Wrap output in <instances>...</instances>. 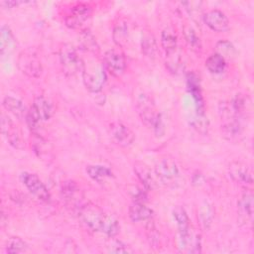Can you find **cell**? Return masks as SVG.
I'll return each mask as SVG.
<instances>
[{
  "label": "cell",
  "instance_id": "obj_1",
  "mask_svg": "<svg viewBox=\"0 0 254 254\" xmlns=\"http://www.w3.org/2000/svg\"><path fill=\"white\" fill-rule=\"evenodd\" d=\"M60 63L64 72L72 76L78 72H82L84 61L77 54L76 49L71 44H63L59 51Z\"/></svg>",
  "mask_w": 254,
  "mask_h": 254
},
{
  "label": "cell",
  "instance_id": "obj_2",
  "mask_svg": "<svg viewBox=\"0 0 254 254\" xmlns=\"http://www.w3.org/2000/svg\"><path fill=\"white\" fill-rule=\"evenodd\" d=\"M83 83L90 92H99L105 81L106 72L104 68V64L99 62H93L89 64L84 63V67L81 72Z\"/></svg>",
  "mask_w": 254,
  "mask_h": 254
},
{
  "label": "cell",
  "instance_id": "obj_3",
  "mask_svg": "<svg viewBox=\"0 0 254 254\" xmlns=\"http://www.w3.org/2000/svg\"><path fill=\"white\" fill-rule=\"evenodd\" d=\"M79 219L86 228L94 232H101L106 214L94 204H86L79 209Z\"/></svg>",
  "mask_w": 254,
  "mask_h": 254
},
{
  "label": "cell",
  "instance_id": "obj_4",
  "mask_svg": "<svg viewBox=\"0 0 254 254\" xmlns=\"http://www.w3.org/2000/svg\"><path fill=\"white\" fill-rule=\"evenodd\" d=\"M136 108L142 122L149 128L154 127L162 114L156 110L155 104L147 94H140L136 101Z\"/></svg>",
  "mask_w": 254,
  "mask_h": 254
},
{
  "label": "cell",
  "instance_id": "obj_5",
  "mask_svg": "<svg viewBox=\"0 0 254 254\" xmlns=\"http://www.w3.org/2000/svg\"><path fill=\"white\" fill-rule=\"evenodd\" d=\"M17 65L21 72L29 77L37 78L43 71L40 59L30 50L20 53L17 59Z\"/></svg>",
  "mask_w": 254,
  "mask_h": 254
},
{
  "label": "cell",
  "instance_id": "obj_6",
  "mask_svg": "<svg viewBox=\"0 0 254 254\" xmlns=\"http://www.w3.org/2000/svg\"><path fill=\"white\" fill-rule=\"evenodd\" d=\"M155 175L162 183L170 184L179 177V168L172 157L165 156L156 164Z\"/></svg>",
  "mask_w": 254,
  "mask_h": 254
},
{
  "label": "cell",
  "instance_id": "obj_7",
  "mask_svg": "<svg viewBox=\"0 0 254 254\" xmlns=\"http://www.w3.org/2000/svg\"><path fill=\"white\" fill-rule=\"evenodd\" d=\"M21 181L24 184V186L28 189V190L38 199L46 202L50 200V191L37 175L24 172L21 174Z\"/></svg>",
  "mask_w": 254,
  "mask_h": 254
},
{
  "label": "cell",
  "instance_id": "obj_8",
  "mask_svg": "<svg viewBox=\"0 0 254 254\" xmlns=\"http://www.w3.org/2000/svg\"><path fill=\"white\" fill-rule=\"evenodd\" d=\"M91 7L85 3H77L72 6L70 12L65 16L64 23L70 29H78L91 16Z\"/></svg>",
  "mask_w": 254,
  "mask_h": 254
},
{
  "label": "cell",
  "instance_id": "obj_9",
  "mask_svg": "<svg viewBox=\"0 0 254 254\" xmlns=\"http://www.w3.org/2000/svg\"><path fill=\"white\" fill-rule=\"evenodd\" d=\"M228 174L231 180L240 186L249 187L253 184L252 172L250 168L243 162H231L228 166Z\"/></svg>",
  "mask_w": 254,
  "mask_h": 254
},
{
  "label": "cell",
  "instance_id": "obj_10",
  "mask_svg": "<svg viewBox=\"0 0 254 254\" xmlns=\"http://www.w3.org/2000/svg\"><path fill=\"white\" fill-rule=\"evenodd\" d=\"M1 131L9 144L16 149H24L25 142L20 130L15 126L13 121L6 115H2Z\"/></svg>",
  "mask_w": 254,
  "mask_h": 254
},
{
  "label": "cell",
  "instance_id": "obj_11",
  "mask_svg": "<svg viewBox=\"0 0 254 254\" xmlns=\"http://www.w3.org/2000/svg\"><path fill=\"white\" fill-rule=\"evenodd\" d=\"M109 132L114 142L121 147H129L135 140V134L122 122H112L109 126Z\"/></svg>",
  "mask_w": 254,
  "mask_h": 254
},
{
  "label": "cell",
  "instance_id": "obj_12",
  "mask_svg": "<svg viewBox=\"0 0 254 254\" xmlns=\"http://www.w3.org/2000/svg\"><path fill=\"white\" fill-rule=\"evenodd\" d=\"M104 65L114 75H121L126 68V60L124 55L117 49H110L103 56Z\"/></svg>",
  "mask_w": 254,
  "mask_h": 254
},
{
  "label": "cell",
  "instance_id": "obj_13",
  "mask_svg": "<svg viewBox=\"0 0 254 254\" xmlns=\"http://www.w3.org/2000/svg\"><path fill=\"white\" fill-rule=\"evenodd\" d=\"M203 21L206 26L214 32H225L229 29V21L226 15L217 9L208 11L203 15Z\"/></svg>",
  "mask_w": 254,
  "mask_h": 254
},
{
  "label": "cell",
  "instance_id": "obj_14",
  "mask_svg": "<svg viewBox=\"0 0 254 254\" xmlns=\"http://www.w3.org/2000/svg\"><path fill=\"white\" fill-rule=\"evenodd\" d=\"M239 218L242 222L251 223L253 216V194L252 191H245L237 203Z\"/></svg>",
  "mask_w": 254,
  "mask_h": 254
},
{
  "label": "cell",
  "instance_id": "obj_15",
  "mask_svg": "<svg viewBox=\"0 0 254 254\" xmlns=\"http://www.w3.org/2000/svg\"><path fill=\"white\" fill-rule=\"evenodd\" d=\"M187 85L194 99V102L196 105V112L203 113V99L201 95L198 76L193 72L189 73L187 76Z\"/></svg>",
  "mask_w": 254,
  "mask_h": 254
},
{
  "label": "cell",
  "instance_id": "obj_16",
  "mask_svg": "<svg viewBox=\"0 0 254 254\" xmlns=\"http://www.w3.org/2000/svg\"><path fill=\"white\" fill-rule=\"evenodd\" d=\"M32 111L39 117V119L44 122L48 121L53 114V106L50 101L44 96H37L34 99L33 105L31 107Z\"/></svg>",
  "mask_w": 254,
  "mask_h": 254
},
{
  "label": "cell",
  "instance_id": "obj_17",
  "mask_svg": "<svg viewBox=\"0 0 254 254\" xmlns=\"http://www.w3.org/2000/svg\"><path fill=\"white\" fill-rule=\"evenodd\" d=\"M128 213H129V217L134 222L150 220L154 214L151 208L146 206L143 202H137V201H134L130 205Z\"/></svg>",
  "mask_w": 254,
  "mask_h": 254
},
{
  "label": "cell",
  "instance_id": "obj_18",
  "mask_svg": "<svg viewBox=\"0 0 254 254\" xmlns=\"http://www.w3.org/2000/svg\"><path fill=\"white\" fill-rule=\"evenodd\" d=\"M134 172L146 190H153L156 187L155 178L148 166L137 162L134 165Z\"/></svg>",
  "mask_w": 254,
  "mask_h": 254
},
{
  "label": "cell",
  "instance_id": "obj_19",
  "mask_svg": "<svg viewBox=\"0 0 254 254\" xmlns=\"http://www.w3.org/2000/svg\"><path fill=\"white\" fill-rule=\"evenodd\" d=\"M222 136L229 140H235L242 133V125L238 118H229L225 119V122L221 125Z\"/></svg>",
  "mask_w": 254,
  "mask_h": 254
},
{
  "label": "cell",
  "instance_id": "obj_20",
  "mask_svg": "<svg viewBox=\"0 0 254 254\" xmlns=\"http://www.w3.org/2000/svg\"><path fill=\"white\" fill-rule=\"evenodd\" d=\"M2 105L6 110H8L17 118L19 119H22L24 117L26 118L28 111L26 109V106L20 99L15 98L13 96H5L2 101Z\"/></svg>",
  "mask_w": 254,
  "mask_h": 254
},
{
  "label": "cell",
  "instance_id": "obj_21",
  "mask_svg": "<svg viewBox=\"0 0 254 254\" xmlns=\"http://www.w3.org/2000/svg\"><path fill=\"white\" fill-rule=\"evenodd\" d=\"M78 46L81 50L94 55L97 54L99 51V47L95 37L88 30H83L80 32L78 36Z\"/></svg>",
  "mask_w": 254,
  "mask_h": 254
},
{
  "label": "cell",
  "instance_id": "obj_22",
  "mask_svg": "<svg viewBox=\"0 0 254 254\" xmlns=\"http://www.w3.org/2000/svg\"><path fill=\"white\" fill-rule=\"evenodd\" d=\"M228 105L234 116L239 118L247 112L248 108L250 107V100L247 96L243 94H237L235 97L232 98Z\"/></svg>",
  "mask_w": 254,
  "mask_h": 254
},
{
  "label": "cell",
  "instance_id": "obj_23",
  "mask_svg": "<svg viewBox=\"0 0 254 254\" xmlns=\"http://www.w3.org/2000/svg\"><path fill=\"white\" fill-rule=\"evenodd\" d=\"M142 53L148 58H155L158 52V46L154 35L150 32H144L141 40Z\"/></svg>",
  "mask_w": 254,
  "mask_h": 254
},
{
  "label": "cell",
  "instance_id": "obj_24",
  "mask_svg": "<svg viewBox=\"0 0 254 254\" xmlns=\"http://www.w3.org/2000/svg\"><path fill=\"white\" fill-rule=\"evenodd\" d=\"M61 191H62L63 197L70 203H74V202L79 200L80 190L77 187V185L72 181L64 182L62 186V190Z\"/></svg>",
  "mask_w": 254,
  "mask_h": 254
},
{
  "label": "cell",
  "instance_id": "obj_25",
  "mask_svg": "<svg viewBox=\"0 0 254 254\" xmlns=\"http://www.w3.org/2000/svg\"><path fill=\"white\" fill-rule=\"evenodd\" d=\"M86 173L96 182H101L104 179L111 178L113 176L111 170L102 165H89L86 167Z\"/></svg>",
  "mask_w": 254,
  "mask_h": 254
},
{
  "label": "cell",
  "instance_id": "obj_26",
  "mask_svg": "<svg viewBox=\"0 0 254 254\" xmlns=\"http://www.w3.org/2000/svg\"><path fill=\"white\" fill-rule=\"evenodd\" d=\"M205 66L211 73L219 74L225 70L226 61L222 57L214 53L206 59Z\"/></svg>",
  "mask_w": 254,
  "mask_h": 254
},
{
  "label": "cell",
  "instance_id": "obj_27",
  "mask_svg": "<svg viewBox=\"0 0 254 254\" xmlns=\"http://www.w3.org/2000/svg\"><path fill=\"white\" fill-rule=\"evenodd\" d=\"M198 216H199V220L202 227L204 229H207L210 226L214 217V209L207 200H204L200 204L199 210H198Z\"/></svg>",
  "mask_w": 254,
  "mask_h": 254
},
{
  "label": "cell",
  "instance_id": "obj_28",
  "mask_svg": "<svg viewBox=\"0 0 254 254\" xmlns=\"http://www.w3.org/2000/svg\"><path fill=\"white\" fill-rule=\"evenodd\" d=\"M173 217L177 223L179 232H183L190 228V218L186 209L182 206H177L173 209Z\"/></svg>",
  "mask_w": 254,
  "mask_h": 254
},
{
  "label": "cell",
  "instance_id": "obj_29",
  "mask_svg": "<svg viewBox=\"0 0 254 254\" xmlns=\"http://www.w3.org/2000/svg\"><path fill=\"white\" fill-rule=\"evenodd\" d=\"M177 36L173 30L165 29L161 34V45L166 54L172 53L177 50Z\"/></svg>",
  "mask_w": 254,
  "mask_h": 254
},
{
  "label": "cell",
  "instance_id": "obj_30",
  "mask_svg": "<svg viewBox=\"0 0 254 254\" xmlns=\"http://www.w3.org/2000/svg\"><path fill=\"white\" fill-rule=\"evenodd\" d=\"M14 46V36L7 26L1 27V55L5 56V54H9L13 50Z\"/></svg>",
  "mask_w": 254,
  "mask_h": 254
},
{
  "label": "cell",
  "instance_id": "obj_31",
  "mask_svg": "<svg viewBox=\"0 0 254 254\" xmlns=\"http://www.w3.org/2000/svg\"><path fill=\"white\" fill-rule=\"evenodd\" d=\"M128 36H129V31L126 23H119L114 27L112 38L114 43L118 47H124L126 45L128 41Z\"/></svg>",
  "mask_w": 254,
  "mask_h": 254
},
{
  "label": "cell",
  "instance_id": "obj_32",
  "mask_svg": "<svg viewBox=\"0 0 254 254\" xmlns=\"http://www.w3.org/2000/svg\"><path fill=\"white\" fill-rule=\"evenodd\" d=\"M215 50H216L215 54L222 57L225 61L233 59L236 55V50L234 46L230 42L225 40L217 42L215 45Z\"/></svg>",
  "mask_w": 254,
  "mask_h": 254
},
{
  "label": "cell",
  "instance_id": "obj_33",
  "mask_svg": "<svg viewBox=\"0 0 254 254\" xmlns=\"http://www.w3.org/2000/svg\"><path fill=\"white\" fill-rule=\"evenodd\" d=\"M168 59L166 61V65L170 71L174 73H180L184 69V63L182 61L181 55L177 53V50L167 54Z\"/></svg>",
  "mask_w": 254,
  "mask_h": 254
},
{
  "label": "cell",
  "instance_id": "obj_34",
  "mask_svg": "<svg viewBox=\"0 0 254 254\" xmlns=\"http://www.w3.org/2000/svg\"><path fill=\"white\" fill-rule=\"evenodd\" d=\"M190 125L193 129L201 134H206L209 129V122L204 113L196 112V114L190 119Z\"/></svg>",
  "mask_w": 254,
  "mask_h": 254
},
{
  "label": "cell",
  "instance_id": "obj_35",
  "mask_svg": "<svg viewBox=\"0 0 254 254\" xmlns=\"http://www.w3.org/2000/svg\"><path fill=\"white\" fill-rule=\"evenodd\" d=\"M119 231H120L119 221L114 216L106 214L104 224H103V228H102L101 232L105 233L110 238H113L115 235L118 234Z\"/></svg>",
  "mask_w": 254,
  "mask_h": 254
},
{
  "label": "cell",
  "instance_id": "obj_36",
  "mask_svg": "<svg viewBox=\"0 0 254 254\" xmlns=\"http://www.w3.org/2000/svg\"><path fill=\"white\" fill-rule=\"evenodd\" d=\"M184 36L186 39V42L188 43V45L194 51H198L201 47L200 45V40L199 37L197 36L196 32L194 31V29L191 26L186 25L184 27Z\"/></svg>",
  "mask_w": 254,
  "mask_h": 254
},
{
  "label": "cell",
  "instance_id": "obj_37",
  "mask_svg": "<svg viewBox=\"0 0 254 254\" xmlns=\"http://www.w3.org/2000/svg\"><path fill=\"white\" fill-rule=\"evenodd\" d=\"M27 249V243L20 237H10L6 243L8 253H21Z\"/></svg>",
  "mask_w": 254,
  "mask_h": 254
},
{
  "label": "cell",
  "instance_id": "obj_38",
  "mask_svg": "<svg viewBox=\"0 0 254 254\" xmlns=\"http://www.w3.org/2000/svg\"><path fill=\"white\" fill-rule=\"evenodd\" d=\"M182 5L185 6L186 11L191 17L192 20L197 22L200 17H203L202 16V9H201V2L189 1V2H183Z\"/></svg>",
  "mask_w": 254,
  "mask_h": 254
},
{
  "label": "cell",
  "instance_id": "obj_39",
  "mask_svg": "<svg viewBox=\"0 0 254 254\" xmlns=\"http://www.w3.org/2000/svg\"><path fill=\"white\" fill-rule=\"evenodd\" d=\"M106 247H107L108 251L111 253H130V252H132V250L129 249V247L125 243H123L122 241L117 240V239L111 240Z\"/></svg>",
  "mask_w": 254,
  "mask_h": 254
}]
</instances>
